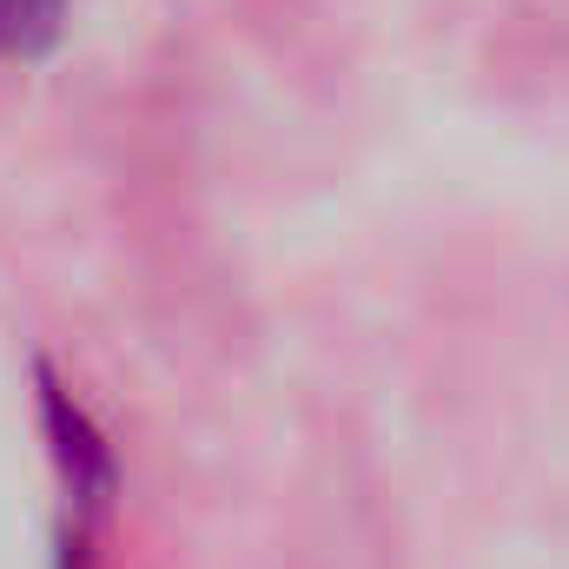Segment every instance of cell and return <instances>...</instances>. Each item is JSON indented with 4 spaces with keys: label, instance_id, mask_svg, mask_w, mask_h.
Instances as JSON below:
<instances>
[{
    "label": "cell",
    "instance_id": "6da1fadb",
    "mask_svg": "<svg viewBox=\"0 0 569 569\" xmlns=\"http://www.w3.org/2000/svg\"><path fill=\"white\" fill-rule=\"evenodd\" d=\"M67 33V0H0V53L40 60Z\"/></svg>",
    "mask_w": 569,
    "mask_h": 569
}]
</instances>
